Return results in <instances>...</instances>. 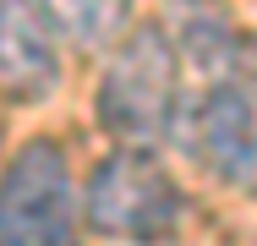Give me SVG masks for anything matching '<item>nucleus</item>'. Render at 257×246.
<instances>
[{"instance_id":"1","label":"nucleus","mask_w":257,"mask_h":246,"mask_svg":"<svg viewBox=\"0 0 257 246\" xmlns=\"http://www.w3.org/2000/svg\"><path fill=\"white\" fill-rule=\"evenodd\" d=\"M181 49L197 82L181 88L170 137L219 186L257 192V39L219 17H192Z\"/></svg>"},{"instance_id":"3","label":"nucleus","mask_w":257,"mask_h":246,"mask_svg":"<svg viewBox=\"0 0 257 246\" xmlns=\"http://www.w3.org/2000/svg\"><path fill=\"white\" fill-rule=\"evenodd\" d=\"M88 224L120 241H164L186 219V192L148 148H115L88 175Z\"/></svg>"},{"instance_id":"6","label":"nucleus","mask_w":257,"mask_h":246,"mask_svg":"<svg viewBox=\"0 0 257 246\" xmlns=\"http://www.w3.org/2000/svg\"><path fill=\"white\" fill-rule=\"evenodd\" d=\"M55 17H60V28H71V33H77L88 49H99L104 39L115 33V28H126V11H120V6H109V11H93V6H71V11H55Z\"/></svg>"},{"instance_id":"2","label":"nucleus","mask_w":257,"mask_h":246,"mask_svg":"<svg viewBox=\"0 0 257 246\" xmlns=\"http://www.w3.org/2000/svg\"><path fill=\"white\" fill-rule=\"evenodd\" d=\"M175 104H181L175 44L159 22H143L109 55L93 93V115L109 137H120V148H154L159 137L175 132Z\"/></svg>"},{"instance_id":"5","label":"nucleus","mask_w":257,"mask_h":246,"mask_svg":"<svg viewBox=\"0 0 257 246\" xmlns=\"http://www.w3.org/2000/svg\"><path fill=\"white\" fill-rule=\"evenodd\" d=\"M0 88L28 104L60 88V17L50 6H0Z\"/></svg>"},{"instance_id":"4","label":"nucleus","mask_w":257,"mask_h":246,"mask_svg":"<svg viewBox=\"0 0 257 246\" xmlns=\"http://www.w3.org/2000/svg\"><path fill=\"white\" fill-rule=\"evenodd\" d=\"M77 181L55 137H33L0 175V246H77Z\"/></svg>"}]
</instances>
